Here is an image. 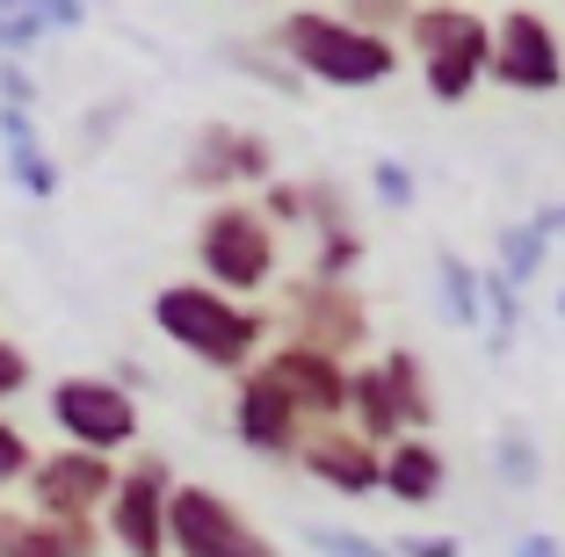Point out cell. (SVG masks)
Wrapping results in <instances>:
<instances>
[{
    "label": "cell",
    "instance_id": "obj_14",
    "mask_svg": "<svg viewBox=\"0 0 565 557\" xmlns=\"http://www.w3.org/2000/svg\"><path fill=\"white\" fill-rule=\"evenodd\" d=\"M377 449L355 435V427H305V442H298V471L312 478V485L341 492V500H370L377 492Z\"/></svg>",
    "mask_w": 565,
    "mask_h": 557
},
{
    "label": "cell",
    "instance_id": "obj_13",
    "mask_svg": "<svg viewBox=\"0 0 565 557\" xmlns=\"http://www.w3.org/2000/svg\"><path fill=\"white\" fill-rule=\"evenodd\" d=\"M233 435H239V449H254V457H268V463H298L305 420L290 413V398H282L262 369H247V377H233Z\"/></svg>",
    "mask_w": 565,
    "mask_h": 557
},
{
    "label": "cell",
    "instance_id": "obj_17",
    "mask_svg": "<svg viewBox=\"0 0 565 557\" xmlns=\"http://www.w3.org/2000/svg\"><path fill=\"white\" fill-rule=\"evenodd\" d=\"M341 427H355L370 449H392L406 435V420H399V406H392V384H384L377 362L349 369V413H341Z\"/></svg>",
    "mask_w": 565,
    "mask_h": 557
},
{
    "label": "cell",
    "instance_id": "obj_11",
    "mask_svg": "<svg viewBox=\"0 0 565 557\" xmlns=\"http://www.w3.org/2000/svg\"><path fill=\"white\" fill-rule=\"evenodd\" d=\"M276 174V146L247 124H203L182 152V181L189 189H211V196H239V189H262Z\"/></svg>",
    "mask_w": 565,
    "mask_h": 557
},
{
    "label": "cell",
    "instance_id": "obj_10",
    "mask_svg": "<svg viewBox=\"0 0 565 557\" xmlns=\"http://www.w3.org/2000/svg\"><path fill=\"white\" fill-rule=\"evenodd\" d=\"M117 485V457H87V449H36L30 478V514H51V522H102V500Z\"/></svg>",
    "mask_w": 565,
    "mask_h": 557
},
{
    "label": "cell",
    "instance_id": "obj_16",
    "mask_svg": "<svg viewBox=\"0 0 565 557\" xmlns=\"http://www.w3.org/2000/svg\"><path fill=\"white\" fill-rule=\"evenodd\" d=\"M377 492H392L399 507H435L443 500V485H449V463H443V449L428 442V435H399L392 449H377Z\"/></svg>",
    "mask_w": 565,
    "mask_h": 557
},
{
    "label": "cell",
    "instance_id": "obj_12",
    "mask_svg": "<svg viewBox=\"0 0 565 557\" xmlns=\"http://www.w3.org/2000/svg\"><path fill=\"white\" fill-rule=\"evenodd\" d=\"M254 369H262V377L290 398V413H298L305 427H333L341 413H349V362L319 355V347L276 341V347H262V362H254Z\"/></svg>",
    "mask_w": 565,
    "mask_h": 557
},
{
    "label": "cell",
    "instance_id": "obj_4",
    "mask_svg": "<svg viewBox=\"0 0 565 557\" xmlns=\"http://www.w3.org/2000/svg\"><path fill=\"white\" fill-rule=\"evenodd\" d=\"M399 36L414 44L420 81H428L435 101H449V109H457V101L479 95L486 51H493V22H486V15H471V8H457V0H428V8L414 0V15H406Z\"/></svg>",
    "mask_w": 565,
    "mask_h": 557
},
{
    "label": "cell",
    "instance_id": "obj_9",
    "mask_svg": "<svg viewBox=\"0 0 565 557\" xmlns=\"http://www.w3.org/2000/svg\"><path fill=\"white\" fill-rule=\"evenodd\" d=\"M486 73L508 95H558L565 87V36L551 15L536 8H508L493 22V51H486Z\"/></svg>",
    "mask_w": 565,
    "mask_h": 557
},
{
    "label": "cell",
    "instance_id": "obj_22",
    "mask_svg": "<svg viewBox=\"0 0 565 557\" xmlns=\"http://www.w3.org/2000/svg\"><path fill=\"white\" fill-rule=\"evenodd\" d=\"M30 377H36V369H30V355H22L15 341H0V413H8L22 392H30Z\"/></svg>",
    "mask_w": 565,
    "mask_h": 557
},
{
    "label": "cell",
    "instance_id": "obj_6",
    "mask_svg": "<svg viewBox=\"0 0 565 557\" xmlns=\"http://www.w3.org/2000/svg\"><path fill=\"white\" fill-rule=\"evenodd\" d=\"M268 326H282V341L349 362V355H363V347H370V304H363L355 282L305 276V282H282V304H276Z\"/></svg>",
    "mask_w": 565,
    "mask_h": 557
},
{
    "label": "cell",
    "instance_id": "obj_18",
    "mask_svg": "<svg viewBox=\"0 0 565 557\" xmlns=\"http://www.w3.org/2000/svg\"><path fill=\"white\" fill-rule=\"evenodd\" d=\"M377 369H384V384H392V406H399L406 435H428L435 427V384H428V369H420V355L392 347V355H377Z\"/></svg>",
    "mask_w": 565,
    "mask_h": 557
},
{
    "label": "cell",
    "instance_id": "obj_7",
    "mask_svg": "<svg viewBox=\"0 0 565 557\" xmlns=\"http://www.w3.org/2000/svg\"><path fill=\"white\" fill-rule=\"evenodd\" d=\"M44 413L58 427V442L87 449V457H124L138 442V398L117 377H58L44 392Z\"/></svg>",
    "mask_w": 565,
    "mask_h": 557
},
{
    "label": "cell",
    "instance_id": "obj_23",
    "mask_svg": "<svg viewBox=\"0 0 565 557\" xmlns=\"http://www.w3.org/2000/svg\"><path fill=\"white\" fill-rule=\"evenodd\" d=\"M305 8H312V0H305Z\"/></svg>",
    "mask_w": 565,
    "mask_h": 557
},
{
    "label": "cell",
    "instance_id": "obj_8",
    "mask_svg": "<svg viewBox=\"0 0 565 557\" xmlns=\"http://www.w3.org/2000/svg\"><path fill=\"white\" fill-rule=\"evenodd\" d=\"M167 492H174V463L167 457H131L117 463V485L102 500V543L124 557H167Z\"/></svg>",
    "mask_w": 565,
    "mask_h": 557
},
{
    "label": "cell",
    "instance_id": "obj_2",
    "mask_svg": "<svg viewBox=\"0 0 565 557\" xmlns=\"http://www.w3.org/2000/svg\"><path fill=\"white\" fill-rule=\"evenodd\" d=\"M276 51L282 66L305 73V81L319 87H384L392 73L406 66V51L392 44V36H370L355 30V22H341L333 8H290V15L276 22Z\"/></svg>",
    "mask_w": 565,
    "mask_h": 557
},
{
    "label": "cell",
    "instance_id": "obj_19",
    "mask_svg": "<svg viewBox=\"0 0 565 557\" xmlns=\"http://www.w3.org/2000/svg\"><path fill=\"white\" fill-rule=\"evenodd\" d=\"M254 211H262L276 232H282V225H312V196H305V181H282V174H268V181H262Z\"/></svg>",
    "mask_w": 565,
    "mask_h": 557
},
{
    "label": "cell",
    "instance_id": "obj_5",
    "mask_svg": "<svg viewBox=\"0 0 565 557\" xmlns=\"http://www.w3.org/2000/svg\"><path fill=\"white\" fill-rule=\"evenodd\" d=\"M167 557H276V543L247 522V507L233 492L174 478V492H167Z\"/></svg>",
    "mask_w": 565,
    "mask_h": 557
},
{
    "label": "cell",
    "instance_id": "obj_3",
    "mask_svg": "<svg viewBox=\"0 0 565 557\" xmlns=\"http://www.w3.org/2000/svg\"><path fill=\"white\" fill-rule=\"evenodd\" d=\"M196 268H203L196 282L239 297V304H262L282 276V232L247 196H217L196 217Z\"/></svg>",
    "mask_w": 565,
    "mask_h": 557
},
{
    "label": "cell",
    "instance_id": "obj_21",
    "mask_svg": "<svg viewBox=\"0 0 565 557\" xmlns=\"http://www.w3.org/2000/svg\"><path fill=\"white\" fill-rule=\"evenodd\" d=\"M30 463H36V442L22 435V420H8V413H0V492H22Z\"/></svg>",
    "mask_w": 565,
    "mask_h": 557
},
{
    "label": "cell",
    "instance_id": "obj_1",
    "mask_svg": "<svg viewBox=\"0 0 565 557\" xmlns=\"http://www.w3.org/2000/svg\"><path fill=\"white\" fill-rule=\"evenodd\" d=\"M152 326H160V341H174L189 362H203L217 377H247L268 341L262 304H239L211 282H160L152 290Z\"/></svg>",
    "mask_w": 565,
    "mask_h": 557
},
{
    "label": "cell",
    "instance_id": "obj_15",
    "mask_svg": "<svg viewBox=\"0 0 565 557\" xmlns=\"http://www.w3.org/2000/svg\"><path fill=\"white\" fill-rule=\"evenodd\" d=\"M102 522H51L30 507H0V557H102Z\"/></svg>",
    "mask_w": 565,
    "mask_h": 557
},
{
    "label": "cell",
    "instance_id": "obj_20",
    "mask_svg": "<svg viewBox=\"0 0 565 557\" xmlns=\"http://www.w3.org/2000/svg\"><path fill=\"white\" fill-rule=\"evenodd\" d=\"M333 15L355 22V30H370V36H399L406 15H414V0H341Z\"/></svg>",
    "mask_w": 565,
    "mask_h": 557
}]
</instances>
